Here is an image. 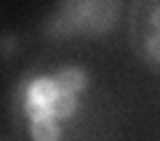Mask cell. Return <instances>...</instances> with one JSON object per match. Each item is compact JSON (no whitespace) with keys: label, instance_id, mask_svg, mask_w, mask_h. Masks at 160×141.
<instances>
[{"label":"cell","instance_id":"cell-1","mask_svg":"<svg viewBox=\"0 0 160 141\" xmlns=\"http://www.w3.org/2000/svg\"><path fill=\"white\" fill-rule=\"evenodd\" d=\"M56 93H59V88H56V83H53V77L35 80V83L29 85V90H27V114L32 120L48 114V104L56 99Z\"/></svg>","mask_w":160,"mask_h":141},{"label":"cell","instance_id":"cell-2","mask_svg":"<svg viewBox=\"0 0 160 141\" xmlns=\"http://www.w3.org/2000/svg\"><path fill=\"white\" fill-rule=\"evenodd\" d=\"M53 83H56L59 93H72L75 96V93L86 85V72H83V69H75V67L62 69V72L53 77Z\"/></svg>","mask_w":160,"mask_h":141},{"label":"cell","instance_id":"cell-3","mask_svg":"<svg viewBox=\"0 0 160 141\" xmlns=\"http://www.w3.org/2000/svg\"><path fill=\"white\" fill-rule=\"evenodd\" d=\"M32 139L35 141H59V125L51 114H43V117L32 120Z\"/></svg>","mask_w":160,"mask_h":141},{"label":"cell","instance_id":"cell-4","mask_svg":"<svg viewBox=\"0 0 160 141\" xmlns=\"http://www.w3.org/2000/svg\"><path fill=\"white\" fill-rule=\"evenodd\" d=\"M75 109H78V99H75L72 93H56V99L48 104V114H51L53 120H59V117H69Z\"/></svg>","mask_w":160,"mask_h":141},{"label":"cell","instance_id":"cell-5","mask_svg":"<svg viewBox=\"0 0 160 141\" xmlns=\"http://www.w3.org/2000/svg\"><path fill=\"white\" fill-rule=\"evenodd\" d=\"M149 53L160 61V37H152V40H149Z\"/></svg>","mask_w":160,"mask_h":141},{"label":"cell","instance_id":"cell-6","mask_svg":"<svg viewBox=\"0 0 160 141\" xmlns=\"http://www.w3.org/2000/svg\"><path fill=\"white\" fill-rule=\"evenodd\" d=\"M152 22H155V24H158V27H160V8H158V11H155V16H152Z\"/></svg>","mask_w":160,"mask_h":141}]
</instances>
